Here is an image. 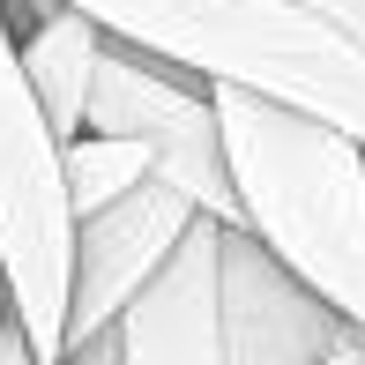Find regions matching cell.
I'll use <instances>...</instances> for the list:
<instances>
[{"instance_id":"12","label":"cell","mask_w":365,"mask_h":365,"mask_svg":"<svg viewBox=\"0 0 365 365\" xmlns=\"http://www.w3.org/2000/svg\"><path fill=\"white\" fill-rule=\"evenodd\" d=\"M0 321H15V313H8V284H0Z\"/></svg>"},{"instance_id":"5","label":"cell","mask_w":365,"mask_h":365,"mask_svg":"<svg viewBox=\"0 0 365 365\" xmlns=\"http://www.w3.org/2000/svg\"><path fill=\"white\" fill-rule=\"evenodd\" d=\"M365 321L336 313L254 224H224V365H343Z\"/></svg>"},{"instance_id":"6","label":"cell","mask_w":365,"mask_h":365,"mask_svg":"<svg viewBox=\"0 0 365 365\" xmlns=\"http://www.w3.org/2000/svg\"><path fill=\"white\" fill-rule=\"evenodd\" d=\"M194 194L179 187V179L149 172L142 187H127L120 202L90 209V217H75V269H68V365L82 343L97 336V328H112L127 313V298H135L149 276H157V261L179 246V231L194 217Z\"/></svg>"},{"instance_id":"8","label":"cell","mask_w":365,"mask_h":365,"mask_svg":"<svg viewBox=\"0 0 365 365\" xmlns=\"http://www.w3.org/2000/svg\"><path fill=\"white\" fill-rule=\"evenodd\" d=\"M15 45H23L30 90H38L53 135L60 142L82 135V120H90V75H97V53H105V23H97L90 8H75V0H60V8L45 15V23H30Z\"/></svg>"},{"instance_id":"7","label":"cell","mask_w":365,"mask_h":365,"mask_svg":"<svg viewBox=\"0 0 365 365\" xmlns=\"http://www.w3.org/2000/svg\"><path fill=\"white\" fill-rule=\"evenodd\" d=\"M224 224L217 209L187 217L179 246L112 321L120 365H224Z\"/></svg>"},{"instance_id":"9","label":"cell","mask_w":365,"mask_h":365,"mask_svg":"<svg viewBox=\"0 0 365 365\" xmlns=\"http://www.w3.org/2000/svg\"><path fill=\"white\" fill-rule=\"evenodd\" d=\"M60 172H68V209H75V217H90V209L120 202L127 187H142V179L157 172V157H149L142 135H105V127H82V135L60 142Z\"/></svg>"},{"instance_id":"10","label":"cell","mask_w":365,"mask_h":365,"mask_svg":"<svg viewBox=\"0 0 365 365\" xmlns=\"http://www.w3.org/2000/svg\"><path fill=\"white\" fill-rule=\"evenodd\" d=\"M313 8H321L328 23H343V30H351V38L365 45V0H313Z\"/></svg>"},{"instance_id":"2","label":"cell","mask_w":365,"mask_h":365,"mask_svg":"<svg viewBox=\"0 0 365 365\" xmlns=\"http://www.w3.org/2000/svg\"><path fill=\"white\" fill-rule=\"evenodd\" d=\"M112 38L194 68L202 82L291 97L365 142V45L313 0H75Z\"/></svg>"},{"instance_id":"3","label":"cell","mask_w":365,"mask_h":365,"mask_svg":"<svg viewBox=\"0 0 365 365\" xmlns=\"http://www.w3.org/2000/svg\"><path fill=\"white\" fill-rule=\"evenodd\" d=\"M68 269H75V209L68 172H60V135L0 15V284H8V313L38 365H60L68 351Z\"/></svg>"},{"instance_id":"11","label":"cell","mask_w":365,"mask_h":365,"mask_svg":"<svg viewBox=\"0 0 365 365\" xmlns=\"http://www.w3.org/2000/svg\"><path fill=\"white\" fill-rule=\"evenodd\" d=\"M0 365H38V358H30V343H23V328H15V321H0Z\"/></svg>"},{"instance_id":"1","label":"cell","mask_w":365,"mask_h":365,"mask_svg":"<svg viewBox=\"0 0 365 365\" xmlns=\"http://www.w3.org/2000/svg\"><path fill=\"white\" fill-rule=\"evenodd\" d=\"M239 224H254L336 313L365 321V142L291 97L217 82Z\"/></svg>"},{"instance_id":"4","label":"cell","mask_w":365,"mask_h":365,"mask_svg":"<svg viewBox=\"0 0 365 365\" xmlns=\"http://www.w3.org/2000/svg\"><path fill=\"white\" fill-rule=\"evenodd\" d=\"M82 127L142 135L164 179H179L202 209L239 224V187H231L224 120H217V82H202L194 68H172V60H157V53H142V45L105 30V53H97V75H90V120Z\"/></svg>"}]
</instances>
